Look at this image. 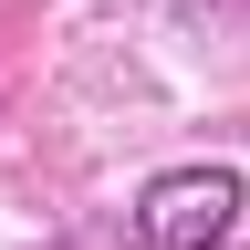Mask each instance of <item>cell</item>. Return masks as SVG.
I'll return each mask as SVG.
<instances>
[{
  "label": "cell",
  "mask_w": 250,
  "mask_h": 250,
  "mask_svg": "<svg viewBox=\"0 0 250 250\" xmlns=\"http://www.w3.org/2000/svg\"><path fill=\"white\" fill-rule=\"evenodd\" d=\"M240 208H250L240 167H156L125 208V229H136V250H229Z\"/></svg>",
  "instance_id": "1"
}]
</instances>
